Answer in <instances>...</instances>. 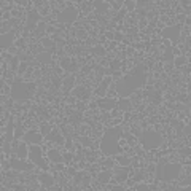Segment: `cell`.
I'll return each instance as SVG.
<instances>
[{"instance_id": "obj_18", "label": "cell", "mask_w": 191, "mask_h": 191, "mask_svg": "<svg viewBox=\"0 0 191 191\" xmlns=\"http://www.w3.org/2000/svg\"><path fill=\"white\" fill-rule=\"evenodd\" d=\"M75 107H77V110H78V111H85V110L88 108V104H86V102H83V100H78Z\"/></svg>"}, {"instance_id": "obj_16", "label": "cell", "mask_w": 191, "mask_h": 191, "mask_svg": "<svg viewBox=\"0 0 191 191\" xmlns=\"http://www.w3.org/2000/svg\"><path fill=\"white\" fill-rule=\"evenodd\" d=\"M2 96H11V86L7 83H2Z\"/></svg>"}, {"instance_id": "obj_3", "label": "cell", "mask_w": 191, "mask_h": 191, "mask_svg": "<svg viewBox=\"0 0 191 191\" xmlns=\"http://www.w3.org/2000/svg\"><path fill=\"white\" fill-rule=\"evenodd\" d=\"M189 164H182V171L178 174V180H185V178L189 177Z\"/></svg>"}, {"instance_id": "obj_22", "label": "cell", "mask_w": 191, "mask_h": 191, "mask_svg": "<svg viewBox=\"0 0 191 191\" xmlns=\"http://www.w3.org/2000/svg\"><path fill=\"white\" fill-rule=\"evenodd\" d=\"M172 53H174V58H180V56H183V53L175 46V45H172Z\"/></svg>"}, {"instance_id": "obj_2", "label": "cell", "mask_w": 191, "mask_h": 191, "mask_svg": "<svg viewBox=\"0 0 191 191\" xmlns=\"http://www.w3.org/2000/svg\"><path fill=\"white\" fill-rule=\"evenodd\" d=\"M107 99H110V100H116L118 102V99H120V96H118L116 92V89H115V83H111V85L108 86V89H107Z\"/></svg>"}, {"instance_id": "obj_10", "label": "cell", "mask_w": 191, "mask_h": 191, "mask_svg": "<svg viewBox=\"0 0 191 191\" xmlns=\"http://www.w3.org/2000/svg\"><path fill=\"white\" fill-rule=\"evenodd\" d=\"M124 8L127 10V13H132L137 8V2H124Z\"/></svg>"}, {"instance_id": "obj_1", "label": "cell", "mask_w": 191, "mask_h": 191, "mask_svg": "<svg viewBox=\"0 0 191 191\" xmlns=\"http://www.w3.org/2000/svg\"><path fill=\"white\" fill-rule=\"evenodd\" d=\"M91 132H92V127L89 126V123H81V126L78 127V134L81 137H88Z\"/></svg>"}, {"instance_id": "obj_20", "label": "cell", "mask_w": 191, "mask_h": 191, "mask_svg": "<svg viewBox=\"0 0 191 191\" xmlns=\"http://www.w3.org/2000/svg\"><path fill=\"white\" fill-rule=\"evenodd\" d=\"M126 145H129V143H127V139H126L124 136H121L120 139H118V147H120V150H121V148H124Z\"/></svg>"}, {"instance_id": "obj_17", "label": "cell", "mask_w": 191, "mask_h": 191, "mask_svg": "<svg viewBox=\"0 0 191 191\" xmlns=\"http://www.w3.org/2000/svg\"><path fill=\"white\" fill-rule=\"evenodd\" d=\"M178 178H175V180H171L167 182V189H178Z\"/></svg>"}, {"instance_id": "obj_13", "label": "cell", "mask_w": 191, "mask_h": 191, "mask_svg": "<svg viewBox=\"0 0 191 191\" xmlns=\"http://www.w3.org/2000/svg\"><path fill=\"white\" fill-rule=\"evenodd\" d=\"M155 186H156V189H167V182H164V180H155Z\"/></svg>"}, {"instance_id": "obj_5", "label": "cell", "mask_w": 191, "mask_h": 191, "mask_svg": "<svg viewBox=\"0 0 191 191\" xmlns=\"http://www.w3.org/2000/svg\"><path fill=\"white\" fill-rule=\"evenodd\" d=\"M142 64H143V67H145L147 70H153V67H155V59L151 58V56L147 54V58L142 61Z\"/></svg>"}, {"instance_id": "obj_19", "label": "cell", "mask_w": 191, "mask_h": 191, "mask_svg": "<svg viewBox=\"0 0 191 191\" xmlns=\"http://www.w3.org/2000/svg\"><path fill=\"white\" fill-rule=\"evenodd\" d=\"M131 118H132V113H131V110H126V111H123V123H129V121H131Z\"/></svg>"}, {"instance_id": "obj_15", "label": "cell", "mask_w": 191, "mask_h": 191, "mask_svg": "<svg viewBox=\"0 0 191 191\" xmlns=\"http://www.w3.org/2000/svg\"><path fill=\"white\" fill-rule=\"evenodd\" d=\"M127 143L131 145V147H136V145H139V143H140V139H139V137H136V136H132V134H131V137L127 139Z\"/></svg>"}, {"instance_id": "obj_23", "label": "cell", "mask_w": 191, "mask_h": 191, "mask_svg": "<svg viewBox=\"0 0 191 191\" xmlns=\"http://www.w3.org/2000/svg\"><path fill=\"white\" fill-rule=\"evenodd\" d=\"M0 132H2V134L7 132V126H2V127H0Z\"/></svg>"}, {"instance_id": "obj_6", "label": "cell", "mask_w": 191, "mask_h": 191, "mask_svg": "<svg viewBox=\"0 0 191 191\" xmlns=\"http://www.w3.org/2000/svg\"><path fill=\"white\" fill-rule=\"evenodd\" d=\"M189 24H185L180 30V42H185L186 38H189Z\"/></svg>"}, {"instance_id": "obj_12", "label": "cell", "mask_w": 191, "mask_h": 191, "mask_svg": "<svg viewBox=\"0 0 191 191\" xmlns=\"http://www.w3.org/2000/svg\"><path fill=\"white\" fill-rule=\"evenodd\" d=\"M110 64H111V62H110V61L107 59V58H100L97 65H99V67H102V69H110Z\"/></svg>"}, {"instance_id": "obj_4", "label": "cell", "mask_w": 191, "mask_h": 191, "mask_svg": "<svg viewBox=\"0 0 191 191\" xmlns=\"http://www.w3.org/2000/svg\"><path fill=\"white\" fill-rule=\"evenodd\" d=\"M118 45H120V42L111 40V42L107 43L104 48H105V51H107V53H108V51H110V53H115V51H118Z\"/></svg>"}, {"instance_id": "obj_9", "label": "cell", "mask_w": 191, "mask_h": 191, "mask_svg": "<svg viewBox=\"0 0 191 191\" xmlns=\"http://www.w3.org/2000/svg\"><path fill=\"white\" fill-rule=\"evenodd\" d=\"M74 142H75V140L72 139V137H65V140H64V148L69 150V151H72V148H74Z\"/></svg>"}, {"instance_id": "obj_11", "label": "cell", "mask_w": 191, "mask_h": 191, "mask_svg": "<svg viewBox=\"0 0 191 191\" xmlns=\"http://www.w3.org/2000/svg\"><path fill=\"white\" fill-rule=\"evenodd\" d=\"M174 67H175V64L174 62H164V67H162V72L167 75H171V72L174 70Z\"/></svg>"}, {"instance_id": "obj_7", "label": "cell", "mask_w": 191, "mask_h": 191, "mask_svg": "<svg viewBox=\"0 0 191 191\" xmlns=\"http://www.w3.org/2000/svg\"><path fill=\"white\" fill-rule=\"evenodd\" d=\"M126 75L123 74L121 70H113V74H111V80H113V83H118V81H121V80H124Z\"/></svg>"}, {"instance_id": "obj_14", "label": "cell", "mask_w": 191, "mask_h": 191, "mask_svg": "<svg viewBox=\"0 0 191 191\" xmlns=\"http://www.w3.org/2000/svg\"><path fill=\"white\" fill-rule=\"evenodd\" d=\"M7 51L11 54V56H14V58H16V56H19V48H16L14 46V45H10V46H8V49H7Z\"/></svg>"}, {"instance_id": "obj_21", "label": "cell", "mask_w": 191, "mask_h": 191, "mask_svg": "<svg viewBox=\"0 0 191 191\" xmlns=\"http://www.w3.org/2000/svg\"><path fill=\"white\" fill-rule=\"evenodd\" d=\"M11 159H2V171H10L11 169Z\"/></svg>"}, {"instance_id": "obj_8", "label": "cell", "mask_w": 191, "mask_h": 191, "mask_svg": "<svg viewBox=\"0 0 191 191\" xmlns=\"http://www.w3.org/2000/svg\"><path fill=\"white\" fill-rule=\"evenodd\" d=\"M108 5H110V8H111V10H113V11H116V13H118V11H120V10L123 8V5H124V2H123V0H121V2H115V0H110V2H108Z\"/></svg>"}]
</instances>
